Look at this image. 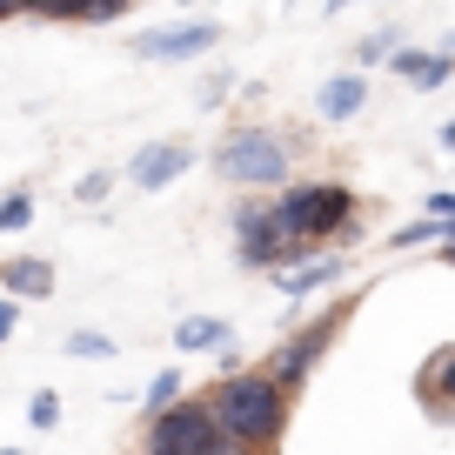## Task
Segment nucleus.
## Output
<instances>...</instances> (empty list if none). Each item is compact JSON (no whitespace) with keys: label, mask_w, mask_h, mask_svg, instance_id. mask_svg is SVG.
<instances>
[{"label":"nucleus","mask_w":455,"mask_h":455,"mask_svg":"<svg viewBox=\"0 0 455 455\" xmlns=\"http://www.w3.org/2000/svg\"><path fill=\"white\" fill-rule=\"evenodd\" d=\"M174 395H181V375L161 369V375H155V388H148V409H155V415H161V409H174Z\"/></svg>","instance_id":"obj_17"},{"label":"nucleus","mask_w":455,"mask_h":455,"mask_svg":"<svg viewBox=\"0 0 455 455\" xmlns=\"http://www.w3.org/2000/svg\"><path fill=\"white\" fill-rule=\"evenodd\" d=\"M68 355H81V362H108V355H114V341H108V335H94V328H74V335H68Z\"/></svg>","instance_id":"obj_15"},{"label":"nucleus","mask_w":455,"mask_h":455,"mask_svg":"<svg viewBox=\"0 0 455 455\" xmlns=\"http://www.w3.org/2000/svg\"><path fill=\"white\" fill-rule=\"evenodd\" d=\"M34 221V201L28 195H7L0 201V235H14V228H28Z\"/></svg>","instance_id":"obj_16"},{"label":"nucleus","mask_w":455,"mask_h":455,"mask_svg":"<svg viewBox=\"0 0 455 455\" xmlns=\"http://www.w3.org/2000/svg\"><path fill=\"white\" fill-rule=\"evenodd\" d=\"M28 422H34V428H54V422H60V395H54V388H41V395L28 402Z\"/></svg>","instance_id":"obj_18"},{"label":"nucleus","mask_w":455,"mask_h":455,"mask_svg":"<svg viewBox=\"0 0 455 455\" xmlns=\"http://www.w3.org/2000/svg\"><path fill=\"white\" fill-rule=\"evenodd\" d=\"M449 395H455V348H442V355L428 362V375H422V402L435 415H449Z\"/></svg>","instance_id":"obj_13"},{"label":"nucleus","mask_w":455,"mask_h":455,"mask_svg":"<svg viewBox=\"0 0 455 455\" xmlns=\"http://www.w3.org/2000/svg\"><path fill=\"white\" fill-rule=\"evenodd\" d=\"M148 455H242V449L221 442V428L208 422L201 402H174L148 422Z\"/></svg>","instance_id":"obj_3"},{"label":"nucleus","mask_w":455,"mask_h":455,"mask_svg":"<svg viewBox=\"0 0 455 455\" xmlns=\"http://www.w3.org/2000/svg\"><path fill=\"white\" fill-rule=\"evenodd\" d=\"M395 68L409 74V81L435 87V81H449V68H455V60H449V54H395Z\"/></svg>","instance_id":"obj_14"},{"label":"nucleus","mask_w":455,"mask_h":455,"mask_svg":"<svg viewBox=\"0 0 455 455\" xmlns=\"http://www.w3.org/2000/svg\"><path fill=\"white\" fill-rule=\"evenodd\" d=\"M442 148H449V155H455V121H442Z\"/></svg>","instance_id":"obj_21"},{"label":"nucleus","mask_w":455,"mask_h":455,"mask_svg":"<svg viewBox=\"0 0 455 455\" xmlns=\"http://www.w3.org/2000/svg\"><path fill=\"white\" fill-rule=\"evenodd\" d=\"M341 275H348L341 255H308V261H295V268H275V288H282V295H308V288H328V282H341Z\"/></svg>","instance_id":"obj_9"},{"label":"nucleus","mask_w":455,"mask_h":455,"mask_svg":"<svg viewBox=\"0 0 455 455\" xmlns=\"http://www.w3.org/2000/svg\"><path fill=\"white\" fill-rule=\"evenodd\" d=\"M14 322H20V301H7V295H0V341L14 335Z\"/></svg>","instance_id":"obj_20"},{"label":"nucleus","mask_w":455,"mask_h":455,"mask_svg":"<svg viewBox=\"0 0 455 455\" xmlns=\"http://www.w3.org/2000/svg\"><path fill=\"white\" fill-rule=\"evenodd\" d=\"M208 422L221 428V442H235V449H261V442H275L282 435V422H288V402H282V388L268 382V375H221V388H214L208 402Z\"/></svg>","instance_id":"obj_1"},{"label":"nucleus","mask_w":455,"mask_h":455,"mask_svg":"<svg viewBox=\"0 0 455 455\" xmlns=\"http://www.w3.org/2000/svg\"><path fill=\"white\" fill-rule=\"evenodd\" d=\"M235 242H242V261H255V268H288V255H295V242H288L282 228H275L268 208H235Z\"/></svg>","instance_id":"obj_6"},{"label":"nucleus","mask_w":455,"mask_h":455,"mask_svg":"<svg viewBox=\"0 0 455 455\" xmlns=\"http://www.w3.org/2000/svg\"><path fill=\"white\" fill-rule=\"evenodd\" d=\"M341 315H348V308H328V315H315V328H308V335H295V341H282V355H275V362H268V382H275V388H295V382H301V375H308V369H315V362H322V355H328V341H335V335H341Z\"/></svg>","instance_id":"obj_5"},{"label":"nucleus","mask_w":455,"mask_h":455,"mask_svg":"<svg viewBox=\"0 0 455 455\" xmlns=\"http://www.w3.org/2000/svg\"><path fill=\"white\" fill-rule=\"evenodd\" d=\"M0 282H7V301H20V295L41 301L47 288H54V268H47V261H34V255H20V261H0Z\"/></svg>","instance_id":"obj_11"},{"label":"nucleus","mask_w":455,"mask_h":455,"mask_svg":"<svg viewBox=\"0 0 455 455\" xmlns=\"http://www.w3.org/2000/svg\"><path fill=\"white\" fill-rule=\"evenodd\" d=\"M275 228H282L288 242H322V235H341V228L355 221V195L348 188H335V181H308V188H295V195H282L275 201Z\"/></svg>","instance_id":"obj_2"},{"label":"nucleus","mask_w":455,"mask_h":455,"mask_svg":"<svg viewBox=\"0 0 455 455\" xmlns=\"http://www.w3.org/2000/svg\"><path fill=\"white\" fill-rule=\"evenodd\" d=\"M214 168H221L235 188H275V181H288V148L275 141L268 128H242V134L221 141Z\"/></svg>","instance_id":"obj_4"},{"label":"nucleus","mask_w":455,"mask_h":455,"mask_svg":"<svg viewBox=\"0 0 455 455\" xmlns=\"http://www.w3.org/2000/svg\"><path fill=\"white\" fill-rule=\"evenodd\" d=\"M442 242H449V261H455V228H442Z\"/></svg>","instance_id":"obj_22"},{"label":"nucleus","mask_w":455,"mask_h":455,"mask_svg":"<svg viewBox=\"0 0 455 455\" xmlns=\"http://www.w3.org/2000/svg\"><path fill=\"white\" fill-rule=\"evenodd\" d=\"M0 455H20V449H0Z\"/></svg>","instance_id":"obj_23"},{"label":"nucleus","mask_w":455,"mask_h":455,"mask_svg":"<svg viewBox=\"0 0 455 455\" xmlns=\"http://www.w3.org/2000/svg\"><path fill=\"white\" fill-rule=\"evenodd\" d=\"M214 41H221L214 20H188V28H168V34H141L134 54H141V60H201Z\"/></svg>","instance_id":"obj_7"},{"label":"nucleus","mask_w":455,"mask_h":455,"mask_svg":"<svg viewBox=\"0 0 455 455\" xmlns=\"http://www.w3.org/2000/svg\"><path fill=\"white\" fill-rule=\"evenodd\" d=\"M188 168H195V148H181V141H155V148H141V155L128 161V181L141 188V195H155V188L181 181Z\"/></svg>","instance_id":"obj_8"},{"label":"nucleus","mask_w":455,"mask_h":455,"mask_svg":"<svg viewBox=\"0 0 455 455\" xmlns=\"http://www.w3.org/2000/svg\"><path fill=\"white\" fill-rule=\"evenodd\" d=\"M174 348H181V355H201V348H228V328L214 322V315H188V322L174 328Z\"/></svg>","instance_id":"obj_12"},{"label":"nucleus","mask_w":455,"mask_h":455,"mask_svg":"<svg viewBox=\"0 0 455 455\" xmlns=\"http://www.w3.org/2000/svg\"><path fill=\"white\" fill-rule=\"evenodd\" d=\"M355 54H362V60H388V54H395V41H388V34H375V41H362Z\"/></svg>","instance_id":"obj_19"},{"label":"nucleus","mask_w":455,"mask_h":455,"mask_svg":"<svg viewBox=\"0 0 455 455\" xmlns=\"http://www.w3.org/2000/svg\"><path fill=\"white\" fill-rule=\"evenodd\" d=\"M362 100H369V81L362 74H335V81H322V121H348V114H362Z\"/></svg>","instance_id":"obj_10"}]
</instances>
